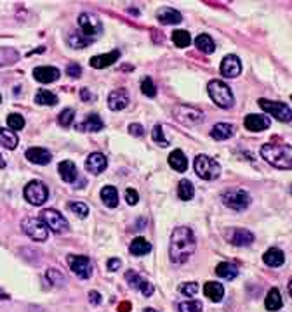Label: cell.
Listing matches in <instances>:
<instances>
[{
    "mask_svg": "<svg viewBox=\"0 0 292 312\" xmlns=\"http://www.w3.org/2000/svg\"><path fill=\"white\" fill-rule=\"evenodd\" d=\"M235 133V127L230 123H217L212 127V130H210V137L216 141H226L230 139L231 136Z\"/></svg>",
    "mask_w": 292,
    "mask_h": 312,
    "instance_id": "obj_24",
    "label": "cell"
},
{
    "mask_svg": "<svg viewBox=\"0 0 292 312\" xmlns=\"http://www.w3.org/2000/svg\"><path fill=\"white\" fill-rule=\"evenodd\" d=\"M193 167H195L197 175L204 181H214L221 175V167H219V163L207 155H198L195 158Z\"/></svg>",
    "mask_w": 292,
    "mask_h": 312,
    "instance_id": "obj_5",
    "label": "cell"
},
{
    "mask_svg": "<svg viewBox=\"0 0 292 312\" xmlns=\"http://www.w3.org/2000/svg\"><path fill=\"white\" fill-rule=\"evenodd\" d=\"M172 42H174V46L176 47L185 49V47H188L190 43H192V36H190L188 31H185V30H176L172 33Z\"/></svg>",
    "mask_w": 292,
    "mask_h": 312,
    "instance_id": "obj_36",
    "label": "cell"
},
{
    "mask_svg": "<svg viewBox=\"0 0 292 312\" xmlns=\"http://www.w3.org/2000/svg\"><path fill=\"white\" fill-rule=\"evenodd\" d=\"M106 167H108V160L103 153H92V155H89L87 160H85V170L91 172L92 175L103 173L104 170H106Z\"/></svg>",
    "mask_w": 292,
    "mask_h": 312,
    "instance_id": "obj_13",
    "label": "cell"
},
{
    "mask_svg": "<svg viewBox=\"0 0 292 312\" xmlns=\"http://www.w3.org/2000/svg\"><path fill=\"white\" fill-rule=\"evenodd\" d=\"M193 194H195V188L190 181L182 179L179 184H177V196H179L182 201H190L193 198Z\"/></svg>",
    "mask_w": 292,
    "mask_h": 312,
    "instance_id": "obj_35",
    "label": "cell"
},
{
    "mask_svg": "<svg viewBox=\"0 0 292 312\" xmlns=\"http://www.w3.org/2000/svg\"><path fill=\"white\" fill-rule=\"evenodd\" d=\"M106 265H108V271H112V273H113V271H119V267L122 265V262L119 260V258H110Z\"/></svg>",
    "mask_w": 292,
    "mask_h": 312,
    "instance_id": "obj_50",
    "label": "cell"
},
{
    "mask_svg": "<svg viewBox=\"0 0 292 312\" xmlns=\"http://www.w3.org/2000/svg\"><path fill=\"white\" fill-rule=\"evenodd\" d=\"M52 155L46 148H30L26 151V160H30L35 165H47L51 163Z\"/></svg>",
    "mask_w": 292,
    "mask_h": 312,
    "instance_id": "obj_20",
    "label": "cell"
},
{
    "mask_svg": "<svg viewBox=\"0 0 292 312\" xmlns=\"http://www.w3.org/2000/svg\"><path fill=\"white\" fill-rule=\"evenodd\" d=\"M290 99H292V96H290Z\"/></svg>",
    "mask_w": 292,
    "mask_h": 312,
    "instance_id": "obj_59",
    "label": "cell"
},
{
    "mask_svg": "<svg viewBox=\"0 0 292 312\" xmlns=\"http://www.w3.org/2000/svg\"><path fill=\"white\" fill-rule=\"evenodd\" d=\"M58 170H59V175L61 179L64 182H68V184H71V182L77 181V177H79V170H77V165L73 163L70 160H63L61 163L58 165Z\"/></svg>",
    "mask_w": 292,
    "mask_h": 312,
    "instance_id": "obj_21",
    "label": "cell"
},
{
    "mask_svg": "<svg viewBox=\"0 0 292 312\" xmlns=\"http://www.w3.org/2000/svg\"><path fill=\"white\" fill-rule=\"evenodd\" d=\"M243 125H245V128L250 132H261V130L270 128L271 120L265 115H247L245 120H243Z\"/></svg>",
    "mask_w": 292,
    "mask_h": 312,
    "instance_id": "obj_17",
    "label": "cell"
},
{
    "mask_svg": "<svg viewBox=\"0 0 292 312\" xmlns=\"http://www.w3.org/2000/svg\"><path fill=\"white\" fill-rule=\"evenodd\" d=\"M223 203L231 210L242 212V210H245L247 206H249L250 196L247 194V191H243V189L235 188V189H230V191H226L225 194H223Z\"/></svg>",
    "mask_w": 292,
    "mask_h": 312,
    "instance_id": "obj_10",
    "label": "cell"
},
{
    "mask_svg": "<svg viewBox=\"0 0 292 312\" xmlns=\"http://www.w3.org/2000/svg\"><path fill=\"white\" fill-rule=\"evenodd\" d=\"M195 252V236L190 228H177L170 234L169 257L174 264H185Z\"/></svg>",
    "mask_w": 292,
    "mask_h": 312,
    "instance_id": "obj_2",
    "label": "cell"
},
{
    "mask_svg": "<svg viewBox=\"0 0 292 312\" xmlns=\"http://www.w3.org/2000/svg\"><path fill=\"white\" fill-rule=\"evenodd\" d=\"M258 103L263 111L273 115L278 121H285V123L292 121V109L287 104L278 103V101H268V99H259Z\"/></svg>",
    "mask_w": 292,
    "mask_h": 312,
    "instance_id": "obj_9",
    "label": "cell"
},
{
    "mask_svg": "<svg viewBox=\"0 0 292 312\" xmlns=\"http://www.w3.org/2000/svg\"><path fill=\"white\" fill-rule=\"evenodd\" d=\"M169 165L174 170H177V172H186V168H188V160H186L185 153H182L181 149H174L169 155Z\"/></svg>",
    "mask_w": 292,
    "mask_h": 312,
    "instance_id": "obj_25",
    "label": "cell"
},
{
    "mask_svg": "<svg viewBox=\"0 0 292 312\" xmlns=\"http://www.w3.org/2000/svg\"><path fill=\"white\" fill-rule=\"evenodd\" d=\"M152 137H153V141H155V143H158V144L162 146V148H167V146H169V141L164 137V130H162L160 125H155V127H153Z\"/></svg>",
    "mask_w": 292,
    "mask_h": 312,
    "instance_id": "obj_43",
    "label": "cell"
},
{
    "mask_svg": "<svg viewBox=\"0 0 292 312\" xmlns=\"http://www.w3.org/2000/svg\"><path fill=\"white\" fill-rule=\"evenodd\" d=\"M265 305L268 310H278L282 309L283 302H282V295H280V291L277 288H271L268 291L266 298H265Z\"/></svg>",
    "mask_w": 292,
    "mask_h": 312,
    "instance_id": "obj_31",
    "label": "cell"
},
{
    "mask_svg": "<svg viewBox=\"0 0 292 312\" xmlns=\"http://www.w3.org/2000/svg\"><path fill=\"white\" fill-rule=\"evenodd\" d=\"M24 118L19 113H11L9 116H7V127L11 128V130H21V128L24 127Z\"/></svg>",
    "mask_w": 292,
    "mask_h": 312,
    "instance_id": "obj_37",
    "label": "cell"
},
{
    "mask_svg": "<svg viewBox=\"0 0 292 312\" xmlns=\"http://www.w3.org/2000/svg\"><path fill=\"white\" fill-rule=\"evenodd\" d=\"M204 295L207 298H210L212 302H221L223 295H225V288H223V285H219V283L209 281V283H205V286H204Z\"/></svg>",
    "mask_w": 292,
    "mask_h": 312,
    "instance_id": "obj_26",
    "label": "cell"
},
{
    "mask_svg": "<svg viewBox=\"0 0 292 312\" xmlns=\"http://www.w3.org/2000/svg\"><path fill=\"white\" fill-rule=\"evenodd\" d=\"M77 23H79V31H71L68 35V46L73 49H84L91 46L103 31V24H101L99 18L91 12L80 14Z\"/></svg>",
    "mask_w": 292,
    "mask_h": 312,
    "instance_id": "obj_1",
    "label": "cell"
},
{
    "mask_svg": "<svg viewBox=\"0 0 292 312\" xmlns=\"http://www.w3.org/2000/svg\"><path fill=\"white\" fill-rule=\"evenodd\" d=\"M129 307H131V305H129V303H124V305H120V312H127L129 310Z\"/></svg>",
    "mask_w": 292,
    "mask_h": 312,
    "instance_id": "obj_54",
    "label": "cell"
},
{
    "mask_svg": "<svg viewBox=\"0 0 292 312\" xmlns=\"http://www.w3.org/2000/svg\"><path fill=\"white\" fill-rule=\"evenodd\" d=\"M139 290H141V293H143L144 297H152L153 291H155V288H153V285H152V283H150V281H146V279H144L143 283H141Z\"/></svg>",
    "mask_w": 292,
    "mask_h": 312,
    "instance_id": "obj_48",
    "label": "cell"
},
{
    "mask_svg": "<svg viewBox=\"0 0 292 312\" xmlns=\"http://www.w3.org/2000/svg\"><path fill=\"white\" fill-rule=\"evenodd\" d=\"M143 312H157V310L155 309H144Z\"/></svg>",
    "mask_w": 292,
    "mask_h": 312,
    "instance_id": "obj_57",
    "label": "cell"
},
{
    "mask_svg": "<svg viewBox=\"0 0 292 312\" xmlns=\"http://www.w3.org/2000/svg\"><path fill=\"white\" fill-rule=\"evenodd\" d=\"M23 194H24V200H26L28 203L35 205V206H40V205H44L47 201L49 189H47V186L44 184V182L31 181V182H28L26 184Z\"/></svg>",
    "mask_w": 292,
    "mask_h": 312,
    "instance_id": "obj_7",
    "label": "cell"
},
{
    "mask_svg": "<svg viewBox=\"0 0 292 312\" xmlns=\"http://www.w3.org/2000/svg\"><path fill=\"white\" fill-rule=\"evenodd\" d=\"M68 208H70V212L75 213L79 218H85L89 215V208L85 203H80V201H71L70 205H68Z\"/></svg>",
    "mask_w": 292,
    "mask_h": 312,
    "instance_id": "obj_39",
    "label": "cell"
},
{
    "mask_svg": "<svg viewBox=\"0 0 292 312\" xmlns=\"http://www.w3.org/2000/svg\"><path fill=\"white\" fill-rule=\"evenodd\" d=\"M61 76V71L54 66H39L33 70V78L40 83H52Z\"/></svg>",
    "mask_w": 292,
    "mask_h": 312,
    "instance_id": "obj_16",
    "label": "cell"
},
{
    "mask_svg": "<svg viewBox=\"0 0 292 312\" xmlns=\"http://www.w3.org/2000/svg\"><path fill=\"white\" fill-rule=\"evenodd\" d=\"M0 300H9V295H7L2 288H0Z\"/></svg>",
    "mask_w": 292,
    "mask_h": 312,
    "instance_id": "obj_53",
    "label": "cell"
},
{
    "mask_svg": "<svg viewBox=\"0 0 292 312\" xmlns=\"http://www.w3.org/2000/svg\"><path fill=\"white\" fill-rule=\"evenodd\" d=\"M35 103L40 104V106H56V104H58V96L51 91L40 88L35 94Z\"/></svg>",
    "mask_w": 292,
    "mask_h": 312,
    "instance_id": "obj_30",
    "label": "cell"
},
{
    "mask_svg": "<svg viewBox=\"0 0 292 312\" xmlns=\"http://www.w3.org/2000/svg\"><path fill=\"white\" fill-rule=\"evenodd\" d=\"M129 132H131L134 137H141L144 133V128L141 127V125H137V123H131L129 125Z\"/></svg>",
    "mask_w": 292,
    "mask_h": 312,
    "instance_id": "obj_49",
    "label": "cell"
},
{
    "mask_svg": "<svg viewBox=\"0 0 292 312\" xmlns=\"http://www.w3.org/2000/svg\"><path fill=\"white\" fill-rule=\"evenodd\" d=\"M129 92L125 88H117V91H112L108 96V108L112 111H122L129 106Z\"/></svg>",
    "mask_w": 292,
    "mask_h": 312,
    "instance_id": "obj_14",
    "label": "cell"
},
{
    "mask_svg": "<svg viewBox=\"0 0 292 312\" xmlns=\"http://www.w3.org/2000/svg\"><path fill=\"white\" fill-rule=\"evenodd\" d=\"M122 56V52L119 49H115V51L108 52V54H101V56H94V58H91V66L96 68V70H103V68H108L112 66L113 63H117L119 58Z\"/></svg>",
    "mask_w": 292,
    "mask_h": 312,
    "instance_id": "obj_19",
    "label": "cell"
},
{
    "mask_svg": "<svg viewBox=\"0 0 292 312\" xmlns=\"http://www.w3.org/2000/svg\"><path fill=\"white\" fill-rule=\"evenodd\" d=\"M216 274L223 279H235L238 276V269L235 264H230V262H221L216 267Z\"/></svg>",
    "mask_w": 292,
    "mask_h": 312,
    "instance_id": "obj_34",
    "label": "cell"
},
{
    "mask_svg": "<svg viewBox=\"0 0 292 312\" xmlns=\"http://www.w3.org/2000/svg\"><path fill=\"white\" fill-rule=\"evenodd\" d=\"M137 200H139V194H137L136 189L129 188L127 191H125V201H127L129 205H136Z\"/></svg>",
    "mask_w": 292,
    "mask_h": 312,
    "instance_id": "obj_47",
    "label": "cell"
},
{
    "mask_svg": "<svg viewBox=\"0 0 292 312\" xmlns=\"http://www.w3.org/2000/svg\"><path fill=\"white\" fill-rule=\"evenodd\" d=\"M4 167H6V161H4L2 155H0V168H4Z\"/></svg>",
    "mask_w": 292,
    "mask_h": 312,
    "instance_id": "obj_55",
    "label": "cell"
},
{
    "mask_svg": "<svg viewBox=\"0 0 292 312\" xmlns=\"http://www.w3.org/2000/svg\"><path fill=\"white\" fill-rule=\"evenodd\" d=\"M125 281L129 283V286H131V288H134V290H139L141 283H143L144 279L141 278L139 274L136 273V271H127V273H125Z\"/></svg>",
    "mask_w": 292,
    "mask_h": 312,
    "instance_id": "obj_40",
    "label": "cell"
},
{
    "mask_svg": "<svg viewBox=\"0 0 292 312\" xmlns=\"http://www.w3.org/2000/svg\"><path fill=\"white\" fill-rule=\"evenodd\" d=\"M263 260H265V264L270 267H280L285 262V255H283L282 250H278V248H270L265 255H263Z\"/></svg>",
    "mask_w": 292,
    "mask_h": 312,
    "instance_id": "obj_27",
    "label": "cell"
},
{
    "mask_svg": "<svg viewBox=\"0 0 292 312\" xmlns=\"http://www.w3.org/2000/svg\"><path fill=\"white\" fill-rule=\"evenodd\" d=\"M240 73H242V63H240V59H238L235 54L226 56V58L221 61V75L223 76H228V78H237Z\"/></svg>",
    "mask_w": 292,
    "mask_h": 312,
    "instance_id": "obj_15",
    "label": "cell"
},
{
    "mask_svg": "<svg viewBox=\"0 0 292 312\" xmlns=\"http://www.w3.org/2000/svg\"><path fill=\"white\" fill-rule=\"evenodd\" d=\"M80 97H82V101H94L96 99V96L92 94L89 88H82V91H80Z\"/></svg>",
    "mask_w": 292,
    "mask_h": 312,
    "instance_id": "obj_51",
    "label": "cell"
},
{
    "mask_svg": "<svg viewBox=\"0 0 292 312\" xmlns=\"http://www.w3.org/2000/svg\"><path fill=\"white\" fill-rule=\"evenodd\" d=\"M195 46H197L198 51H202L204 54H212L214 51H216V43H214V40L210 38L209 35L202 33L197 36V40H195Z\"/></svg>",
    "mask_w": 292,
    "mask_h": 312,
    "instance_id": "obj_33",
    "label": "cell"
},
{
    "mask_svg": "<svg viewBox=\"0 0 292 312\" xmlns=\"http://www.w3.org/2000/svg\"><path fill=\"white\" fill-rule=\"evenodd\" d=\"M129 250H131L132 255L141 257V255H146V253L152 252V245H150V241H146L144 238H136V240H132Z\"/></svg>",
    "mask_w": 292,
    "mask_h": 312,
    "instance_id": "obj_32",
    "label": "cell"
},
{
    "mask_svg": "<svg viewBox=\"0 0 292 312\" xmlns=\"http://www.w3.org/2000/svg\"><path fill=\"white\" fill-rule=\"evenodd\" d=\"M141 91H143V94L148 96V97H155L157 96V88H155V85H153L150 76L143 78V82H141Z\"/></svg>",
    "mask_w": 292,
    "mask_h": 312,
    "instance_id": "obj_42",
    "label": "cell"
},
{
    "mask_svg": "<svg viewBox=\"0 0 292 312\" xmlns=\"http://www.w3.org/2000/svg\"><path fill=\"white\" fill-rule=\"evenodd\" d=\"M104 123L103 120L99 118V115H87L85 116V120L82 121V123L77 125V130H84V132H99L103 130Z\"/></svg>",
    "mask_w": 292,
    "mask_h": 312,
    "instance_id": "obj_22",
    "label": "cell"
},
{
    "mask_svg": "<svg viewBox=\"0 0 292 312\" xmlns=\"http://www.w3.org/2000/svg\"><path fill=\"white\" fill-rule=\"evenodd\" d=\"M207 91H209V96L214 103L217 104L219 108H231L235 104V97L231 88L221 80H210L209 85H207Z\"/></svg>",
    "mask_w": 292,
    "mask_h": 312,
    "instance_id": "obj_4",
    "label": "cell"
},
{
    "mask_svg": "<svg viewBox=\"0 0 292 312\" xmlns=\"http://www.w3.org/2000/svg\"><path fill=\"white\" fill-rule=\"evenodd\" d=\"M0 103H2V97H0Z\"/></svg>",
    "mask_w": 292,
    "mask_h": 312,
    "instance_id": "obj_58",
    "label": "cell"
},
{
    "mask_svg": "<svg viewBox=\"0 0 292 312\" xmlns=\"http://www.w3.org/2000/svg\"><path fill=\"white\" fill-rule=\"evenodd\" d=\"M40 218H42V220L46 222L47 228L51 229L52 233H56V234L66 233V231L70 229V224H68L66 218H64L58 212V210H54V208L42 210V213H40Z\"/></svg>",
    "mask_w": 292,
    "mask_h": 312,
    "instance_id": "obj_8",
    "label": "cell"
},
{
    "mask_svg": "<svg viewBox=\"0 0 292 312\" xmlns=\"http://www.w3.org/2000/svg\"><path fill=\"white\" fill-rule=\"evenodd\" d=\"M101 200L103 203L108 206V208H115L119 205V191H117L113 186H104L101 189Z\"/></svg>",
    "mask_w": 292,
    "mask_h": 312,
    "instance_id": "obj_28",
    "label": "cell"
},
{
    "mask_svg": "<svg viewBox=\"0 0 292 312\" xmlns=\"http://www.w3.org/2000/svg\"><path fill=\"white\" fill-rule=\"evenodd\" d=\"M228 241L235 246H249L254 241V234L247 229L235 228L228 233Z\"/></svg>",
    "mask_w": 292,
    "mask_h": 312,
    "instance_id": "obj_18",
    "label": "cell"
},
{
    "mask_svg": "<svg viewBox=\"0 0 292 312\" xmlns=\"http://www.w3.org/2000/svg\"><path fill=\"white\" fill-rule=\"evenodd\" d=\"M261 156L265 158L270 165L280 170L292 168V153L287 146L278 144H265L261 148Z\"/></svg>",
    "mask_w": 292,
    "mask_h": 312,
    "instance_id": "obj_3",
    "label": "cell"
},
{
    "mask_svg": "<svg viewBox=\"0 0 292 312\" xmlns=\"http://www.w3.org/2000/svg\"><path fill=\"white\" fill-rule=\"evenodd\" d=\"M204 305L198 300H188L179 303V312H202Z\"/></svg>",
    "mask_w": 292,
    "mask_h": 312,
    "instance_id": "obj_41",
    "label": "cell"
},
{
    "mask_svg": "<svg viewBox=\"0 0 292 312\" xmlns=\"http://www.w3.org/2000/svg\"><path fill=\"white\" fill-rule=\"evenodd\" d=\"M157 19L162 24H177V23H181L182 16H181V12H177L176 9H172V7H162V9L157 12Z\"/></svg>",
    "mask_w": 292,
    "mask_h": 312,
    "instance_id": "obj_23",
    "label": "cell"
},
{
    "mask_svg": "<svg viewBox=\"0 0 292 312\" xmlns=\"http://www.w3.org/2000/svg\"><path fill=\"white\" fill-rule=\"evenodd\" d=\"M89 300H91V303L97 305V303L101 302V295L97 293V291H91V293H89Z\"/></svg>",
    "mask_w": 292,
    "mask_h": 312,
    "instance_id": "obj_52",
    "label": "cell"
},
{
    "mask_svg": "<svg viewBox=\"0 0 292 312\" xmlns=\"http://www.w3.org/2000/svg\"><path fill=\"white\" fill-rule=\"evenodd\" d=\"M47 279L52 283V285H56V286H59V285H63V283H64V278L61 276L58 269H49L47 271Z\"/></svg>",
    "mask_w": 292,
    "mask_h": 312,
    "instance_id": "obj_45",
    "label": "cell"
},
{
    "mask_svg": "<svg viewBox=\"0 0 292 312\" xmlns=\"http://www.w3.org/2000/svg\"><path fill=\"white\" fill-rule=\"evenodd\" d=\"M174 116H176L177 121H181L182 125H197L204 120V113L192 106H177L174 109Z\"/></svg>",
    "mask_w": 292,
    "mask_h": 312,
    "instance_id": "obj_12",
    "label": "cell"
},
{
    "mask_svg": "<svg viewBox=\"0 0 292 312\" xmlns=\"http://www.w3.org/2000/svg\"><path fill=\"white\" fill-rule=\"evenodd\" d=\"M0 144H2L4 148H7V149H11L12 151V149H16V146L19 144V139H18V136L11 130V128L2 127L0 128Z\"/></svg>",
    "mask_w": 292,
    "mask_h": 312,
    "instance_id": "obj_29",
    "label": "cell"
},
{
    "mask_svg": "<svg viewBox=\"0 0 292 312\" xmlns=\"http://www.w3.org/2000/svg\"><path fill=\"white\" fill-rule=\"evenodd\" d=\"M289 293H290V297H292V278H290V281H289Z\"/></svg>",
    "mask_w": 292,
    "mask_h": 312,
    "instance_id": "obj_56",
    "label": "cell"
},
{
    "mask_svg": "<svg viewBox=\"0 0 292 312\" xmlns=\"http://www.w3.org/2000/svg\"><path fill=\"white\" fill-rule=\"evenodd\" d=\"M73 118H75V111H73L71 108L63 109V111L59 113V116H58V123L61 125V127L66 128L73 123Z\"/></svg>",
    "mask_w": 292,
    "mask_h": 312,
    "instance_id": "obj_38",
    "label": "cell"
},
{
    "mask_svg": "<svg viewBox=\"0 0 292 312\" xmlns=\"http://www.w3.org/2000/svg\"><path fill=\"white\" fill-rule=\"evenodd\" d=\"M179 291L182 295H186V297H195L198 291V283H182V285L179 286Z\"/></svg>",
    "mask_w": 292,
    "mask_h": 312,
    "instance_id": "obj_44",
    "label": "cell"
},
{
    "mask_svg": "<svg viewBox=\"0 0 292 312\" xmlns=\"http://www.w3.org/2000/svg\"><path fill=\"white\" fill-rule=\"evenodd\" d=\"M80 73H82V68H80L77 63H70V64L66 66V75L71 76V78H79Z\"/></svg>",
    "mask_w": 292,
    "mask_h": 312,
    "instance_id": "obj_46",
    "label": "cell"
},
{
    "mask_svg": "<svg viewBox=\"0 0 292 312\" xmlns=\"http://www.w3.org/2000/svg\"><path fill=\"white\" fill-rule=\"evenodd\" d=\"M21 229L30 240L46 241L49 236V228L40 217H26L21 220Z\"/></svg>",
    "mask_w": 292,
    "mask_h": 312,
    "instance_id": "obj_6",
    "label": "cell"
},
{
    "mask_svg": "<svg viewBox=\"0 0 292 312\" xmlns=\"http://www.w3.org/2000/svg\"><path fill=\"white\" fill-rule=\"evenodd\" d=\"M68 265H70L71 273L75 276L82 279H89L92 276V271H94L91 260L85 255H68Z\"/></svg>",
    "mask_w": 292,
    "mask_h": 312,
    "instance_id": "obj_11",
    "label": "cell"
}]
</instances>
